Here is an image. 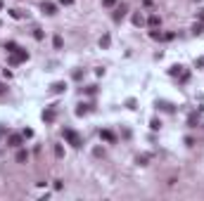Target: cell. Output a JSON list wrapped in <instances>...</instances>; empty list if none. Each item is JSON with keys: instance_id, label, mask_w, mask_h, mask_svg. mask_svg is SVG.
Masks as SVG:
<instances>
[{"instance_id": "1", "label": "cell", "mask_w": 204, "mask_h": 201, "mask_svg": "<svg viewBox=\"0 0 204 201\" xmlns=\"http://www.w3.org/2000/svg\"><path fill=\"white\" fill-rule=\"evenodd\" d=\"M29 59V52L26 50H14V52H10V64H21V62H26Z\"/></svg>"}, {"instance_id": "2", "label": "cell", "mask_w": 204, "mask_h": 201, "mask_svg": "<svg viewBox=\"0 0 204 201\" xmlns=\"http://www.w3.org/2000/svg\"><path fill=\"white\" fill-rule=\"evenodd\" d=\"M64 137L69 140V144H71V147H81V144H83V140H81V137L76 135V133H74L71 128H67V130H64Z\"/></svg>"}, {"instance_id": "3", "label": "cell", "mask_w": 204, "mask_h": 201, "mask_svg": "<svg viewBox=\"0 0 204 201\" xmlns=\"http://www.w3.org/2000/svg\"><path fill=\"white\" fill-rule=\"evenodd\" d=\"M55 114H57V111H55V107H50V109H45V111H43V121H48V123H52V121H55Z\"/></svg>"}, {"instance_id": "4", "label": "cell", "mask_w": 204, "mask_h": 201, "mask_svg": "<svg viewBox=\"0 0 204 201\" xmlns=\"http://www.w3.org/2000/svg\"><path fill=\"white\" fill-rule=\"evenodd\" d=\"M100 137H102V140H107V142H114V140H116L112 130H100Z\"/></svg>"}, {"instance_id": "5", "label": "cell", "mask_w": 204, "mask_h": 201, "mask_svg": "<svg viewBox=\"0 0 204 201\" xmlns=\"http://www.w3.org/2000/svg\"><path fill=\"white\" fill-rule=\"evenodd\" d=\"M43 12L45 14H57V7H55L52 2H43Z\"/></svg>"}, {"instance_id": "6", "label": "cell", "mask_w": 204, "mask_h": 201, "mask_svg": "<svg viewBox=\"0 0 204 201\" xmlns=\"http://www.w3.org/2000/svg\"><path fill=\"white\" fill-rule=\"evenodd\" d=\"M7 142H10V147H21V137L19 135H10Z\"/></svg>"}, {"instance_id": "7", "label": "cell", "mask_w": 204, "mask_h": 201, "mask_svg": "<svg viewBox=\"0 0 204 201\" xmlns=\"http://www.w3.org/2000/svg\"><path fill=\"white\" fill-rule=\"evenodd\" d=\"M187 126H190V128H197V126H199V119H197V114H190V119H187Z\"/></svg>"}, {"instance_id": "8", "label": "cell", "mask_w": 204, "mask_h": 201, "mask_svg": "<svg viewBox=\"0 0 204 201\" xmlns=\"http://www.w3.org/2000/svg\"><path fill=\"white\" fill-rule=\"evenodd\" d=\"M64 90H67V83H55V85H52L55 95H60V92H64Z\"/></svg>"}, {"instance_id": "9", "label": "cell", "mask_w": 204, "mask_h": 201, "mask_svg": "<svg viewBox=\"0 0 204 201\" xmlns=\"http://www.w3.org/2000/svg\"><path fill=\"white\" fill-rule=\"evenodd\" d=\"M147 24H150V26H152V28H157V26H159V24H161V19H159V17H157V14H152V17H150V19H147Z\"/></svg>"}, {"instance_id": "10", "label": "cell", "mask_w": 204, "mask_h": 201, "mask_svg": "<svg viewBox=\"0 0 204 201\" xmlns=\"http://www.w3.org/2000/svg\"><path fill=\"white\" fill-rule=\"evenodd\" d=\"M124 14H126V5H121V7H116L114 19H116V21H121V19H124Z\"/></svg>"}, {"instance_id": "11", "label": "cell", "mask_w": 204, "mask_h": 201, "mask_svg": "<svg viewBox=\"0 0 204 201\" xmlns=\"http://www.w3.org/2000/svg\"><path fill=\"white\" fill-rule=\"evenodd\" d=\"M88 114V104H79V109H76V116H86Z\"/></svg>"}, {"instance_id": "12", "label": "cell", "mask_w": 204, "mask_h": 201, "mask_svg": "<svg viewBox=\"0 0 204 201\" xmlns=\"http://www.w3.org/2000/svg\"><path fill=\"white\" fill-rule=\"evenodd\" d=\"M26 159H29V154L24 152V149H19V152H17V161H19V163H24Z\"/></svg>"}, {"instance_id": "13", "label": "cell", "mask_w": 204, "mask_h": 201, "mask_svg": "<svg viewBox=\"0 0 204 201\" xmlns=\"http://www.w3.org/2000/svg\"><path fill=\"white\" fill-rule=\"evenodd\" d=\"M150 128H152V130H159V128H161V121H159V119H152Z\"/></svg>"}, {"instance_id": "14", "label": "cell", "mask_w": 204, "mask_h": 201, "mask_svg": "<svg viewBox=\"0 0 204 201\" xmlns=\"http://www.w3.org/2000/svg\"><path fill=\"white\" fill-rule=\"evenodd\" d=\"M109 43H112L109 36H102V38H100V47H109Z\"/></svg>"}, {"instance_id": "15", "label": "cell", "mask_w": 204, "mask_h": 201, "mask_svg": "<svg viewBox=\"0 0 204 201\" xmlns=\"http://www.w3.org/2000/svg\"><path fill=\"white\" fill-rule=\"evenodd\" d=\"M133 24H135V26H142V24H145V19H142L140 14H135V17H133Z\"/></svg>"}, {"instance_id": "16", "label": "cell", "mask_w": 204, "mask_h": 201, "mask_svg": "<svg viewBox=\"0 0 204 201\" xmlns=\"http://www.w3.org/2000/svg\"><path fill=\"white\" fill-rule=\"evenodd\" d=\"M5 50H7V52H14V50H17V43H12V40H10L7 45H5Z\"/></svg>"}, {"instance_id": "17", "label": "cell", "mask_w": 204, "mask_h": 201, "mask_svg": "<svg viewBox=\"0 0 204 201\" xmlns=\"http://www.w3.org/2000/svg\"><path fill=\"white\" fill-rule=\"evenodd\" d=\"M33 38H36V40H43V31H40V28H36V31H33Z\"/></svg>"}, {"instance_id": "18", "label": "cell", "mask_w": 204, "mask_h": 201, "mask_svg": "<svg viewBox=\"0 0 204 201\" xmlns=\"http://www.w3.org/2000/svg\"><path fill=\"white\" fill-rule=\"evenodd\" d=\"M52 43H55V47L60 50V47H62V36H55V40H52Z\"/></svg>"}, {"instance_id": "19", "label": "cell", "mask_w": 204, "mask_h": 201, "mask_svg": "<svg viewBox=\"0 0 204 201\" xmlns=\"http://www.w3.org/2000/svg\"><path fill=\"white\" fill-rule=\"evenodd\" d=\"M192 31H195V33H202V31H204V24H195V26H192Z\"/></svg>"}, {"instance_id": "20", "label": "cell", "mask_w": 204, "mask_h": 201, "mask_svg": "<svg viewBox=\"0 0 204 201\" xmlns=\"http://www.w3.org/2000/svg\"><path fill=\"white\" fill-rule=\"evenodd\" d=\"M102 5H105V7H114L116 0H102Z\"/></svg>"}, {"instance_id": "21", "label": "cell", "mask_w": 204, "mask_h": 201, "mask_svg": "<svg viewBox=\"0 0 204 201\" xmlns=\"http://www.w3.org/2000/svg\"><path fill=\"white\" fill-rule=\"evenodd\" d=\"M55 154H57V156H60V159H62V156H64V149H62V147H60V144H57V147H55Z\"/></svg>"}, {"instance_id": "22", "label": "cell", "mask_w": 204, "mask_h": 201, "mask_svg": "<svg viewBox=\"0 0 204 201\" xmlns=\"http://www.w3.org/2000/svg\"><path fill=\"white\" fill-rule=\"evenodd\" d=\"M95 92H98V88H95V85H90V88H86V95H95Z\"/></svg>"}, {"instance_id": "23", "label": "cell", "mask_w": 204, "mask_h": 201, "mask_svg": "<svg viewBox=\"0 0 204 201\" xmlns=\"http://www.w3.org/2000/svg\"><path fill=\"white\" fill-rule=\"evenodd\" d=\"M147 159H150V156H138V163L145 166V163H147Z\"/></svg>"}, {"instance_id": "24", "label": "cell", "mask_w": 204, "mask_h": 201, "mask_svg": "<svg viewBox=\"0 0 204 201\" xmlns=\"http://www.w3.org/2000/svg\"><path fill=\"white\" fill-rule=\"evenodd\" d=\"M60 2H62V5H71V0H60Z\"/></svg>"}, {"instance_id": "25", "label": "cell", "mask_w": 204, "mask_h": 201, "mask_svg": "<svg viewBox=\"0 0 204 201\" xmlns=\"http://www.w3.org/2000/svg\"><path fill=\"white\" fill-rule=\"evenodd\" d=\"M199 19H202V24H204V9H202V14H199Z\"/></svg>"}, {"instance_id": "26", "label": "cell", "mask_w": 204, "mask_h": 201, "mask_svg": "<svg viewBox=\"0 0 204 201\" xmlns=\"http://www.w3.org/2000/svg\"><path fill=\"white\" fill-rule=\"evenodd\" d=\"M0 92H5V85H2V83H0Z\"/></svg>"}, {"instance_id": "27", "label": "cell", "mask_w": 204, "mask_h": 201, "mask_svg": "<svg viewBox=\"0 0 204 201\" xmlns=\"http://www.w3.org/2000/svg\"><path fill=\"white\" fill-rule=\"evenodd\" d=\"M0 7H2V0H0Z\"/></svg>"}]
</instances>
